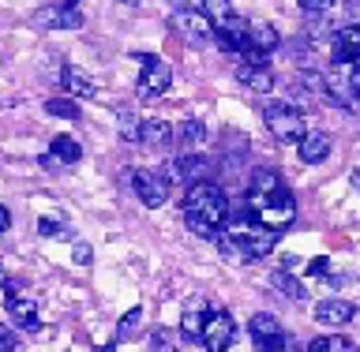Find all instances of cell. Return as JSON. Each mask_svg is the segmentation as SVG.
<instances>
[{
  "instance_id": "obj_1",
  "label": "cell",
  "mask_w": 360,
  "mask_h": 352,
  "mask_svg": "<svg viewBox=\"0 0 360 352\" xmlns=\"http://www.w3.org/2000/svg\"><path fill=\"white\" fill-rule=\"evenodd\" d=\"M248 210L255 214V221H263L266 229H289L297 218V199H292L289 184L281 180L278 169H255L248 180Z\"/></svg>"
},
{
  "instance_id": "obj_2",
  "label": "cell",
  "mask_w": 360,
  "mask_h": 352,
  "mask_svg": "<svg viewBox=\"0 0 360 352\" xmlns=\"http://www.w3.org/2000/svg\"><path fill=\"white\" fill-rule=\"evenodd\" d=\"M225 214H229V199L218 184L210 180H195L184 191V221L195 236H218V229L225 225Z\"/></svg>"
},
{
  "instance_id": "obj_3",
  "label": "cell",
  "mask_w": 360,
  "mask_h": 352,
  "mask_svg": "<svg viewBox=\"0 0 360 352\" xmlns=\"http://www.w3.org/2000/svg\"><path fill=\"white\" fill-rule=\"evenodd\" d=\"M214 244L229 263H259L278 247V233L266 229L263 221H240V225H225V233L214 236Z\"/></svg>"
},
{
  "instance_id": "obj_4",
  "label": "cell",
  "mask_w": 360,
  "mask_h": 352,
  "mask_svg": "<svg viewBox=\"0 0 360 352\" xmlns=\"http://www.w3.org/2000/svg\"><path fill=\"white\" fill-rule=\"evenodd\" d=\"M263 124L278 143H300L304 131H308L304 112L297 105H285V101H270V105L263 109Z\"/></svg>"
},
{
  "instance_id": "obj_5",
  "label": "cell",
  "mask_w": 360,
  "mask_h": 352,
  "mask_svg": "<svg viewBox=\"0 0 360 352\" xmlns=\"http://www.w3.org/2000/svg\"><path fill=\"white\" fill-rule=\"evenodd\" d=\"M139 64H143V75H139V86H135V94L143 101H154L162 98L169 83H173V67H169L162 56H150V53H139Z\"/></svg>"
},
{
  "instance_id": "obj_6",
  "label": "cell",
  "mask_w": 360,
  "mask_h": 352,
  "mask_svg": "<svg viewBox=\"0 0 360 352\" xmlns=\"http://www.w3.org/2000/svg\"><path fill=\"white\" fill-rule=\"evenodd\" d=\"M169 184H173V176L158 173V169H135V173H131L135 199H139L143 207H150V210H158L169 199Z\"/></svg>"
},
{
  "instance_id": "obj_7",
  "label": "cell",
  "mask_w": 360,
  "mask_h": 352,
  "mask_svg": "<svg viewBox=\"0 0 360 352\" xmlns=\"http://www.w3.org/2000/svg\"><path fill=\"white\" fill-rule=\"evenodd\" d=\"M233 337H236V322H233V315L225 311V308H214L207 311V322H202V334H199V341L207 352H225L233 345Z\"/></svg>"
},
{
  "instance_id": "obj_8",
  "label": "cell",
  "mask_w": 360,
  "mask_h": 352,
  "mask_svg": "<svg viewBox=\"0 0 360 352\" xmlns=\"http://www.w3.org/2000/svg\"><path fill=\"white\" fill-rule=\"evenodd\" d=\"M169 27H173L188 45H202V41L214 38V22L202 15V8H199V11H195V8H176L173 19H169Z\"/></svg>"
},
{
  "instance_id": "obj_9",
  "label": "cell",
  "mask_w": 360,
  "mask_h": 352,
  "mask_svg": "<svg viewBox=\"0 0 360 352\" xmlns=\"http://www.w3.org/2000/svg\"><path fill=\"white\" fill-rule=\"evenodd\" d=\"M281 49V34L274 22H266V19H255L252 27H248V49H244V60H259V64H266V56Z\"/></svg>"
},
{
  "instance_id": "obj_10",
  "label": "cell",
  "mask_w": 360,
  "mask_h": 352,
  "mask_svg": "<svg viewBox=\"0 0 360 352\" xmlns=\"http://www.w3.org/2000/svg\"><path fill=\"white\" fill-rule=\"evenodd\" d=\"M34 22L45 30H79L83 27V11H79V0H64V4H53V8H41Z\"/></svg>"
},
{
  "instance_id": "obj_11",
  "label": "cell",
  "mask_w": 360,
  "mask_h": 352,
  "mask_svg": "<svg viewBox=\"0 0 360 352\" xmlns=\"http://www.w3.org/2000/svg\"><path fill=\"white\" fill-rule=\"evenodd\" d=\"M4 311H8V319L22 326V330H38V304H34L30 296H22V292L15 285H8L4 289Z\"/></svg>"
},
{
  "instance_id": "obj_12",
  "label": "cell",
  "mask_w": 360,
  "mask_h": 352,
  "mask_svg": "<svg viewBox=\"0 0 360 352\" xmlns=\"http://www.w3.org/2000/svg\"><path fill=\"white\" fill-rule=\"evenodd\" d=\"M323 86H326V98H330L334 105H349V101H353V67L334 60V67L323 72Z\"/></svg>"
},
{
  "instance_id": "obj_13",
  "label": "cell",
  "mask_w": 360,
  "mask_h": 352,
  "mask_svg": "<svg viewBox=\"0 0 360 352\" xmlns=\"http://www.w3.org/2000/svg\"><path fill=\"white\" fill-rule=\"evenodd\" d=\"M248 330H252V337H255V345H259V348L278 345V341H285V337H289L285 322H281L278 315H270V311H255V315H252V322H248Z\"/></svg>"
},
{
  "instance_id": "obj_14",
  "label": "cell",
  "mask_w": 360,
  "mask_h": 352,
  "mask_svg": "<svg viewBox=\"0 0 360 352\" xmlns=\"http://www.w3.org/2000/svg\"><path fill=\"white\" fill-rule=\"evenodd\" d=\"M248 27H252L248 19L229 15L225 22H218V27H214V38H218V45H221L225 53H244V49H248Z\"/></svg>"
},
{
  "instance_id": "obj_15",
  "label": "cell",
  "mask_w": 360,
  "mask_h": 352,
  "mask_svg": "<svg viewBox=\"0 0 360 352\" xmlns=\"http://www.w3.org/2000/svg\"><path fill=\"white\" fill-rule=\"evenodd\" d=\"M236 79H240L248 90H255V94H270V90H274V72H270L266 64H259V60L236 64Z\"/></svg>"
},
{
  "instance_id": "obj_16",
  "label": "cell",
  "mask_w": 360,
  "mask_h": 352,
  "mask_svg": "<svg viewBox=\"0 0 360 352\" xmlns=\"http://www.w3.org/2000/svg\"><path fill=\"white\" fill-rule=\"evenodd\" d=\"M330 49H334V60L338 64H353L356 56H360V22H349V27L338 30L334 41H330Z\"/></svg>"
},
{
  "instance_id": "obj_17",
  "label": "cell",
  "mask_w": 360,
  "mask_h": 352,
  "mask_svg": "<svg viewBox=\"0 0 360 352\" xmlns=\"http://www.w3.org/2000/svg\"><path fill=\"white\" fill-rule=\"evenodd\" d=\"M207 173H210V157H202V154H184L169 165V176L184 180V184H195V180H202Z\"/></svg>"
},
{
  "instance_id": "obj_18",
  "label": "cell",
  "mask_w": 360,
  "mask_h": 352,
  "mask_svg": "<svg viewBox=\"0 0 360 352\" xmlns=\"http://www.w3.org/2000/svg\"><path fill=\"white\" fill-rule=\"evenodd\" d=\"M353 315H356L353 300H319L315 304V322H323V326H345Z\"/></svg>"
},
{
  "instance_id": "obj_19",
  "label": "cell",
  "mask_w": 360,
  "mask_h": 352,
  "mask_svg": "<svg viewBox=\"0 0 360 352\" xmlns=\"http://www.w3.org/2000/svg\"><path fill=\"white\" fill-rule=\"evenodd\" d=\"M297 150H300V162L304 165H319L326 162V154H330V135L326 131H304V139L297 143Z\"/></svg>"
},
{
  "instance_id": "obj_20",
  "label": "cell",
  "mask_w": 360,
  "mask_h": 352,
  "mask_svg": "<svg viewBox=\"0 0 360 352\" xmlns=\"http://www.w3.org/2000/svg\"><path fill=\"white\" fill-rule=\"evenodd\" d=\"M207 300H188V308L184 315H180V334L188 337V341H199V334H202V322H207Z\"/></svg>"
},
{
  "instance_id": "obj_21",
  "label": "cell",
  "mask_w": 360,
  "mask_h": 352,
  "mask_svg": "<svg viewBox=\"0 0 360 352\" xmlns=\"http://www.w3.org/2000/svg\"><path fill=\"white\" fill-rule=\"evenodd\" d=\"M60 83H64L68 94H75V98H98V83L86 72H79V67H64Z\"/></svg>"
},
{
  "instance_id": "obj_22",
  "label": "cell",
  "mask_w": 360,
  "mask_h": 352,
  "mask_svg": "<svg viewBox=\"0 0 360 352\" xmlns=\"http://www.w3.org/2000/svg\"><path fill=\"white\" fill-rule=\"evenodd\" d=\"M173 139H176V128H173V124H165V120H143L139 143H146V146H169Z\"/></svg>"
},
{
  "instance_id": "obj_23",
  "label": "cell",
  "mask_w": 360,
  "mask_h": 352,
  "mask_svg": "<svg viewBox=\"0 0 360 352\" xmlns=\"http://www.w3.org/2000/svg\"><path fill=\"white\" fill-rule=\"evenodd\" d=\"M49 154H53L60 165H75L79 157H83V146H79L72 135H56V139L49 143Z\"/></svg>"
},
{
  "instance_id": "obj_24",
  "label": "cell",
  "mask_w": 360,
  "mask_h": 352,
  "mask_svg": "<svg viewBox=\"0 0 360 352\" xmlns=\"http://www.w3.org/2000/svg\"><path fill=\"white\" fill-rule=\"evenodd\" d=\"M202 139H207V124H202V120H184V124L176 128V143L188 146V150H195Z\"/></svg>"
},
{
  "instance_id": "obj_25",
  "label": "cell",
  "mask_w": 360,
  "mask_h": 352,
  "mask_svg": "<svg viewBox=\"0 0 360 352\" xmlns=\"http://www.w3.org/2000/svg\"><path fill=\"white\" fill-rule=\"evenodd\" d=\"M270 285H274L281 296H289V300H304V296H308L300 281L292 278V274H285V270H274V274H270Z\"/></svg>"
},
{
  "instance_id": "obj_26",
  "label": "cell",
  "mask_w": 360,
  "mask_h": 352,
  "mask_svg": "<svg viewBox=\"0 0 360 352\" xmlns=\"http://www.w3.org/2000/svg\"><path fill=\"white\" fill-rule=\"evenodd\" d=\"M308 352H360L349 337H338V334H326V337H315L308 345Z\"/></svg>"
},
{
  "instance_id": "obj_27",
  "label": "cell",
  "mask_w": 360,
  "mask_h": 352,
  "mask_svg": "<svg viewBox=\"0 0 360 352\" xmlns=\"http://www.w3.org/2000/svg\"><path fill=\"white\" fill-rule=\"evenodd\" d=\"M199 8H202V15H207L214 27L233 15V4H229V0H199Z\"/></svg>"
},
{
  "instance_id": "obj_28",
  "label": "cell",
  "mask_w": 360,
  "mask_h": 352,
  "mask_svg": "<svg viewBox=\"0 0 360 352\" xmlns=\"http://www.w3.org/2000/svg\"><path fill=\"white\" fill-rule=\"evenodd\" d=\"M139 326H143V308H131V311L117 322V341H131Z\"/></svg>"
},
{
  "instance_id": "obj_29",
  "label": "cell",
  "mask_w": 360,
  "mask_h": 352,
  "mask_svg": "<svg viewBox=\"0 0 360 352\" xmlns=\"http://www.w3.org/2000/svg\"><path fill=\"white\" fill-rule=\"evenodd\" d=\"M45 112H49V117H64V120H79V105L68 98H49L45 101Z\"/></svg>"
},
{
  "instance_id": "obj_30",
  "label": "cell",
  "mask_w": 360,
  "mask_h": 352,
  "mask_svg": "<svg viewBox=\"0 0 360 352\" xmlns=\"http://www.w3.org/2000/svg\"><path fill=\"white\" fill-rule=\"evenodd\" d=\"M117 120H120V139H124V143H139V128H143V120H135L128 109H120V117H117Z\"/></svg>"
},
{
  "instance_id": "obj_31",
  "label": "cell",
  "mask_w": 360,
  "mask_h": 352,
  "mask_svg": "<svg viewBox=\"0 0 360 352\" xmlns=\"http://www.w3.org/2000/svg\"><path fill=\"white\" fill-rule=\"evenodd\" d=\"M297 4H300V11H304L308 19H323L326 11L334 8V0H297Z\"/></svg>"
},
{
  "instance_id": "obj_32",
  "label": "cell",
  "mask_w": 360,
  "mask_h": 352,
  "mask_svg": "<svg viewBox=\"0 0 360 352\" xmlns=\"http://www.w3.org/2000/svg\"><path fill=\"white\" fill-rule=\"evenodd\" d=\"M146 352H176V345H173V337H169L165 330H154V334H150V345H146Z\"/></svg>"
},
{
  "instance_id": "obj_33",
  "label": "cell",
  "mask_w": 360,
  "mask_h": 352,
  "mask_svg": "<svg viewBox=\"0 0 360 352\" xmlns=\"http://www.w3.org/2000/svg\"><path fill=\"white\" fill-rule=\"evenodd\" d=\"M64 229H68V225L56 221V218H41V221H38V233H41V236H64Z\"/></svg>"
},
{
  "instance_id": "obj_34",
  "label": "cell",
  "mask_w": 360,
  "mask_h": 352,
  "mask_svg": "<svg viewBox=\"0 0 360 352\" xmlns=\"http://www.w3.org/2000/svg\"><path fill=\"white\" fill-rule=\"evenodd\" d=\"M19 341H15V334L8 330V326H0V352H15Z\"/></svg>"
},
{
  "instance_id": "obj_35",
  "label": "cell",
  "mask_w": 360,
  "mask_h": 352,
  "mask_svg": "<svg viewBox=\"0 0 360 352\" xmlns=\"http://www.w3.org/2000/svg\"><path fill=\"white\" fill-rule=\"evenodd\" d=\"M75 263L79 266H90V247L86 244H75Z\"/></svg>"
},
{
  "instance_id": "obj_36",
  "label": "cell",
  "mask_w": 360,
  "mask_h": 352,
  "mask_svg": "<svg viewBox=\"0 0 360 352\" xmlns=\"http://www.w3.org/2000/svg\"><path fill=\"white\" fill-rule=\"evenodd\" d=\"M345 15L353 22H360V0H345Z\"/></svg>"
},
{
  "instance_id": "obj_37",
  "label": "cell",
  "mask_w": 360,
  "mask_h": 352,
  "mask_svg": "<svg viewBox=\"0 0 360 352\" xmlns=\"http://www.w3.org/2000/svg\"><path fill=\"white\" fill-rule=\"evenodd\" d=\"M11 229V210L8 207H0V236H4Z\"/></svg>"
},
{
  "instance_id": "obj_38",
  "label": "cell",
  "mask_w": 360,
  "mask_h": 352,
  "mask_svg": "<svg viewBox=\"0 0 360 352\" xmlns=\"http://www.w3.org/2000/svg\"><path fill=\"white\" fill-rule=\"evenodd\" d=\"M308 270H311V274H330V263H326V259H315Z\"/></svg>"
},
{
  "instance_id": "obj_39",
  "label": "cell",
  "mask_w": 360,
  "mask_h": 352,
  "mask_svg": "<svg viewBox=\"0 0 360 352\" xmlns=\"http://www.w3.org/2000/svg\"><path fill=\"white\" fill-rule=\"evenodd\" d=\"M349 67H353V64H349ZM353 98H356V105H360V72H356V67H353Z\"/></svg>"
},
{
  "instance_id": "obj_40",
  "label": "cell",
  "mask_w": 360,
  "mask_h": 352,
  "mask_svg": "<svg viewBox=\"0 0 360 352\" xmlns=\"http://www.w3.org/2000/svg\"><path fill=\"white\" fill-rule=\"evenodd\" d=\"M11 281H8V270H4V263H0V289H8Z\"/></svg>"
},
{
  "instance_id": "obj_41",
  "label": "cell",
  "mask_w": 360,
  "mask_h": 352,
  "mask_svg": "<svg viewBox=\"0 0 360 352\" xmlns=\"http://www.w3.org/2000/svg\"><path fill=\"white\" fill-rule=\"evenodd\" d=\"M94 352H117V345H101V348H94Z\"/></svg>"
},
{
  "instance_id": "obj_42",
  "label": "cell",
  "mask_w": 360,
  "mask_h": 352,
  "mask_svg": "<svg viewBox=\"0 0 360 352\" xmlns=\"http://www.w3.org/2000/svg\"><path fill=\"white\" fill-rule=\"evenodd\" d=\"M120 4H139V0H120Z\"/></svg>"
}]
</instances>
